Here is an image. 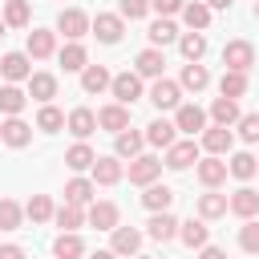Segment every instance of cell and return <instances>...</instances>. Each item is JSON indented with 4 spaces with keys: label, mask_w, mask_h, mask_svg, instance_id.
Listing matches in <instances>:
<instances>
[{
    "label": "cell",
    "mask_w": 259,
    "mask_h": 259,
    "mask_svg": "<svg viewBox=\"0 0 259 259\" xmlns=\"http://www.w3.org/2000/svg\"><path fill=\"white\" fill-rule=\"evenodd\" d=\"M223 65H227L231 73H247V69L255 65V45H251V40H227Z\"/></svg>",
    "instance_id": "6da1fadb"
},
{
    "label": "cell",
    "mask_w": 259,
    "mask_h": 259,
    "mask_svg": "<svg viewBox=\"0 0 259 259\" xmlns=\"http://www.w3.org/2000/svg\"><path fill=\"white\" fill-rule=\"evenodd\" d=\"M109 89H113V97H117V105H134L138 97H142V77L138 73H117L113 81H109Z\"/></svg>",
    "instance_id": "7a4b0ae2"
},
{
    "label": "cell",
    "mask_w": 259,
    "mask_h": 259,
    "mask_svg": "<svg viewBox=\"0 0 259 259\" xmlns=\"http://www.w3.org/2000/svg\"><path fill=\"white\" fill-rule=\"evenodd\" d=\"M57 32H65L69 40H81V36L89 32V16H85L81 8H65V12L57 16Z\"/></svg>",
    "instance_id": "3957f363"
},
{
    "label": "cell",
    "mask_w": 259,
    "mask_h": 259,
    "mask_svg": "<svg viewBox=\"0 0 259 259\" xmlns=\"http://www.w3.org/2000/svg\"><path fill=\"white\" fill-rule=\"evenodd\" d=\"M150 101H154L158 109H178V101H182V85H178V81L158 77V81H154V89H150Z\"/></svg>",
    "instance_id": "277c9868"
},
{
    "label": "cell",
    "mask_w": 259,
    "mask_h": 259,
    "mask_svg": "<svg viewBox=\"0 0 259 259\" xmlns=\"http://www.w3.org/2000/svg\"><path fill=\"white\" fill-rule=\"evenodd\" d=\"M227 210L239 214V219H255V214H259V194H255L251 186H239V190L227 198Z\"/></svg>",
    "instance_id": "5b68a950"
},
{
    "label": "cell",
    "mask_w": 259,
    "mask_h": 259,
    "mask_svg": "<svg viewBox=\"0 0 259 259\" xmlns=\"http://www.w3.org/2000/svg\"><path fill=\"white\" fill-rule=\"evenodd\" d=\"M89 28H93V36L101 45H117L121 40V16H113V12H97V20Z\"/></svg>",
    "instance_id": "8992f818"
},
{
    "label": "cell",
    "mask_w": 259,
    "mask_h": 259,
    "mask_svg": "<svg viewBox=\"0 0 259 259\" xmlns=\"http://www.w3.org/2000/svg\"><path fill=\"white\" fill-rule=\"evenodd\" d=\"M158 174H162V162L150 158V154H138V158L130 162V182H138V186H150Z\"/></svg>",
    "instance_id": "52a82bcc"
},
{
    "label": "cell",
    "mask_w": 259,
    "mask_h": 259,
    "mask_svg": "<svg viewBox=\"0 0 259 259\" xmlns=\"http://www.w3.org/2000/svg\"><path fill=\"white\" fill-rule=\"evenodd\" d=\"M97 125H101V130H109V134H121V130H130V109L113 101V105L97 109Z\"/></svg>",
    "instance_id": "ba28073f"
},
{
    "label": "cell",
    "mask_w": 259,
    "mask_h": 259,
    "mask_svg": "<svg viewBox=\"0 0 259 259\" xmlns=\"http://www.w3.org/2000/svg\"><path fill=\"white\" fill-rule=\"evenodd\" d=\"M0 138H4L12 150H20V146H28V142H32V125H28V121H20V117H8V121L0 125Z\"/></svg>",
    "instance_id": "9c48e42d"
},
{
    "label": "cell",
    "mask_w": 259,
    "mask_h": 259,
    "mask_svg": "<svg viewBox=\"0 0 259 259\" xmlns=\"http://www.w3.org/2000/svg\"><path fill=\"white\" fill-rule=\"evenodd\" d=\"M0 73H4L8 81H28V77H32L28 53H8V57H0Z\"/></svg>",
    "instance_id": "30bf717a"
},
{
    "label": "cell",
    "mask_w": 259,
    "mask_h": 259,
    "mask_svg": "<svg viewBox=\"0 0 259 259\" xmlns=\"http://www.w3.org/2000/svg\"><path fill=\"white\" fill-rule=\"evenodd\" d=\"M174 130L198 134V130H206V113H202L198 105H178V113H174Z\"/></svg>",
    "instance_id": "8fae6325"
},
{
    "label": "cell",
    "mask_w": 259,
    "mask_h": 259,
    "mask_svg": "<svg viewBox=\"0 0 259 259\" xmlns=\"http://www.w3.org/2000/svg\"><path fill=\"white\" fill-rule=\"evenodd\" d=\"M142 146H146V134H138V130H121V134H117V142H113V154L134 162V158L142 154Z\"/></svg>",
    "instance_id": "7c38bea8"
},
{
    "label": "cell",
    "mask_w": 259,
    "mask_h": 259,
    "mask_svg": "<svg viewBox=\"0 0 259 259\" xmlns=\"http://www.w3.org/2000/svg\"><path fill=\"white\" fill-rule=\"evenodd\" d=\"M190 162H198V146H194V142H174V146L166 150V166H170V170H186Z\"/></svg>",
    "instance_id": "4fadbf2b"
},
{
    "label": "cell",
    "mask_w": 259,
    "mask_h": 259,
    "mask_svg": "<svg viewBox=\"0 0 259 259\" xmlns=\"http://www.w3.org/2000/svg\"><path fill=\"white\" fill-rule=\"evenodd\" d=\"M89 170H93V186H113V182H121V162H117V158H97Z\"/></svg>",
    "instance_id": "5bb4252c"
},
{
    "label": "cell",
    "mask_w": 259,
    "mask_h": 259,
    "mask_svg": "<svg viewBox=\"0 0 259 259\" xmlns=\"http://www.w3.org/2000/svg\"><path fill=\"white\" fill-rule=\"evenodd\" d=\"M146 227H150V239H158V243H170V239L178 235V219H174L170 210H158Z\"/></svg>",
    "instance_id": "9a60e30c"
},
{
    "label": "cell",
    "mask_w": 259,
    "mask_h": 259,
    "mask_svg": "<svg viewBox=\"0 0 259 259\" xmlns=\"http://www.w3.org/2000/svg\"><path fill=\"white\" fill-rule=\"evenodd\" d=\"M138 247H142V231H134V227H113V255H138Z\"/></svg>",
    "instance_id": "2e32d148"
},
{
    "label": "cell",
    "mask_w": 259,
    "mask_h": 259,
    "mask_svg": "<svg viewBox=\"0 0 259 259\" xmlns=\"http://www.w3.org/2000/svg\"><path fill=\"white\" fill-rule=\"evenodd\" d=\"M109 81H113V77H109L105 65H85V69H81V89H85V93H101V89H109Z\"/></svg>",
    "instance_id": "e0dca14e"
},
{
    "label": "cell",
    "mask_w": 259,
    "mask_h": 259,
    "mask_svg": "<svg viewBox=\"0 0 259 259\" xmlns=\"http://www.w3.org/2000/svg\"><path fill=\"white\" fill-rule=\"evenodd\" d=\"M28 93H32L40 105H49V101L57 97V77H53V73H32V77H28Z\"/></svg>",
    "instance_id": "ac0fdd59"
},
{
    "label": "cell",
    "mask_w": 259,
    "mask_h": 259,
    "mask_svg": "<svg viewBox=\"0 0 259 259\" xmlns=\"http://www.w3.org/2000/svg\"><path fill=\"white\" fill-rule=\"evenodd\" d=\"M53 49H57V40H53L49 28H32V32H28V57L45 61V57H53Z\"/></svg>",
    "instance_id": "d6986e66"
},
{
    "label": "cell",
    "mask_w": 259,
    "mask_h": 259,
    "mask_svg": "<svg viewBox=\"0 0 259 259\" xmlns=\"http://www.w3.org/2000/svg\"><path fill=\"white\" fill-rule=\"evenodd\" d=\"M162 69H166L162 49H142L138 53V77H162Z\"/></svg>",
    "instance_id": "ffe728a7"
},
{
    "label": "cell",
    "mask_w": 259,
    "mask_h": 259,
    "mask_svg": "<svg viewBox=\"0 0 259 259\" xmlns=\"http://www.w3.org/2000/svg\"><path fill=\"white\" fill-rule=\"evenodd\" d=\"M231 142H235V138H231V130H227V125H210V130L202 134V150H210L214 158H219V154H227V150H231Z\"/></svg>",
    "instance_id": "44dd1931"
},
{
    "label": "cell",
    "mask_w": 259,
    "mask_h": 259,
    "mask_svg": "<svg viewBox=\"0 0 259 259\" xmlns=\"http://www.w3.org/2000/svg\"><path fill=\"white\" fill-rule=\"evenodd\" d=\"M142 202H146V210H170V202H174V190L170 186H158V182H150L146 186V194H142Z\"/></svg>",
    "instance_id": "7402d4cb"
},
{
    "label": "cell",
    "mask_w": 259,
    "mask_h": 259,
    "mask_svg": "<svg viewBox=\"0 0 259 259\" xmlns=\"http://www.w3.org/2000/svg\"><path fill=\"white\" fill-rule=\"evenodd\" d=\"M93 130H97V113L93 109H73L69 113V134L73 138H89Z\"/></svg>",
    "instance_id": "603a6c76"
},
{
    "label": "cell",
    "mask_w": 259,
    "mask_h": 259,
    "mask_svg": "<svg viewBox=\"0 0 259 259\" xmlns=\"http://www.w3.org/2000/svg\"><path fill=\"white\" fill-rule=\"evenodd\" d=\"M146 142L150 146H174V121H166V117H158V121H150L146 125Z\"/></svg>",
    "instance_id": "cb8c5ba5"
},
{
    "label": "cell",
    "mask_w": 259,
    "mask_h": 259,
    "mask_svg": "<svg viewBox=\"0 0 259 259\" xmlns=\"http://www.w3.org/2000/svg\"><path fill=\"white\" fill-rule=\"evenodd\" d=\"M255 170H259V158H255V154H247V150H239V154L227 162V174H235L239 182H247Z\"/></svg>",
    "instance_id": "d4e9b609"
},
{
    "label": "cell",
    "mask_w": 259,
    "mask_h": 259,
    "mask_svg": "<svg viewBox=\"0 0 259 259\" xmlns=\"http://www.w3.org/2000/svg\"><path fill=\"white\" fill-rule=\"evenodd\" d=\"M223 178H227V162H223V158L210 154L206 162H198V182H202V186H219Z\"/></svg>",
    "instance_id": "484cf974"
},
{
    "label": "cell",
    "mask_w": 259,
    "mask_h": 259,
    "mask_svg": "<svg viewBox=\"0 0 259 259\" xmlns=\"http://www.w3.org/2000/svg\"><path fill=\"white\" fill-rule=\"evenodd\" d=\"M89 223H93L97 231H113V227H117V206H113V202H93V206H89Z\"/></svg>",
    "instance_id": "4316f807"
},
{
    "label": "cell",
    "mask_w": 259,
    "mask_h": 259,
    "mask_svg": "<svg viewBox=\"0 0 259 259\" xmlns=\"http://www.w3.org/2000/svg\"><path fill=\"white\" fill-rule=\"evenodd\" d=\"M53 255H57V259H81V255H85V243H81V235L65 231V235L53 243Z\"/></svg>",
    "instance_id": "83f0119b"
},
{
    "label": "cell",
    "mask_w": 259,
    "mask_h": 259,
    "mask_svg": "<svg viewBox=\"0 0 259 259\" xmlns=\"http://www.w3.org/2000/svg\"><path fill=\"white\" fill-rule=\"evenodd\" d=\"M210 117H214V125H231V121H239L243 113H239V101H231V97H214Z\"/></svg>",
    "instance_id": "f1b7e54d"
},
{
    "label": "cell",
    "mask_w": 259,
    "mask_h": 259,
    "mask_svg": "<svg viewBox=\"0 0 259 259\" xmlns=\"http://www.w3.org/2000/svg\"><path fill=\"white\" fill-rule=\"evenodd\" d=\"M24 89H16V85H0V113H8V117H16L20 109H24Z\"/></svg>",
    "instance_id": "f546056e"
},
{
    "label": "cell",
    "mask_w": 259,
    "mask_h": 259,
    "mask_svg": "<svg viewBox=\"0 0 259 259\" xmlns=\"http://www.w3.org/2000/svg\"><path fill=\"white\" fill-rule=\"evenodd\" d=\"M61 65H65V73H77V69H85V65H89V57H85V45L69 40V45L61 49Z\"/></svg>",
    "instance_id": "4dcf8cb0"
},
{
    "label": "cell",
    "mask_w": 259,
    "mask_h": 259,
    "mask_svg": "<svg viewBox=\"0 0 259 259\" xmlns=\"http://www.w3.org/2000/svg\"><path fill=\"white\" fill-rule=\"evenodd\" d=\"M93 162H97V154H93V150H89L85 142L69 146V154H65V166H69V170H89Z\"/></svg>",
    "instance_id": "1f68e13d"
},
{
    "label": "cell",
    "mask_w": 259,
    "mask_h": 259,
    "mask_svg": "<svg viewBox=\"0 0 259 259\" xmlns=\"http://www.w3.org/2000/svg\"><path fill=\"white\" fill-rule=\"evenodd\" d=\"M93 190H97V186H93L89 178H73V182L65 186V202H73V206H85V202L93 198Z\"/></svg>",
    "instance_id": "d6a6232c"
},
{
    "label": "cell",
    "mask_w": 259,
    "mask_h": 259,
    "mask_svg": "<svg viewBox=\"0 0 259 259\" xmlns=\"http://www.w3.org/2000/svg\"><path fill=\"white\" fill-rule=\"evenodd\" d=\"M178 227H182L178 235H182V243H186V247H206V235H210V231H206V223H202V219H190V223H178Z\"/></svg>",
    "instance_id": "836d02e7"
},
{
    "label": "cell",
    "mask_w": 259,
    "mask_h": 259,
    "mask_svg": "<svg viewBox=\"0 0 259 259\" xmlns=\"http://www.w3.org/2000/svg\"><path fill=\"white\" fill-rule=\"evenodd\" d=\"M206 85H210V73H206L198 61H194V65H182V89H194V93H198V89H206Z\"/></svg>",
    "instance_id": "e575fe53"
},
{
    "label": "cell",
    "mask_w": 259,
    "mask_h": 259,
    "mask_svg": "<svg viewBox=\"0 0 259 259\" xmlns=\"http://www.w3.org/2000/svg\"><path fill=\"white\" fill-rule=\"evenodd\" d=\"M182 20H186L190 28H206V24H210V8H206L202 0H194V4H182Z\"/></svg>",
    "instance_id": "d590c367"
},
{
    "label": "cell",
    "mask_w": 259,
    "mask_h": 259,
    "mask_svg": "<svg viewBox=\"0 0 259 259\" xmlns=\"http://www.w3.org/2000/svg\"><path fill=\"white\" fill-rule=\"evenodd\" d=\"M150 40H154V49H162V45H170V40H178V28H174V20H154L150 24Z\"/></svg>",
    "instance_id": "8d00e7d4"
},
{
    "label": "cell",
    "mask_w": 259,
    "mask_h": 259,
    "mask_svg": "<svg viewBox=\"0 0 259 259\" xmlns=\"http://www.w3.org/2000/svg\"><path fill=\"white\" fill-rule=\"evenodd\" d=\"M178 49H182V57H186V61L194 65V61H198V57L206 53V36H202V32H186V36L178 40Z\"/></svg>",
    "instance_id": "74e56055"
},
{
    "label": "cell",
    "mask_w": 259,
    "mask_h": 259,
    "mask_svg": "<svg viewBox=\"0 0 259 259\" xmlns=\"http://www.w3.org/2000/svg\"><path fill=\"white\" fill-rule=\"evenodd\" d=\"M219 89H223V97H231V101L243 97V93H247V73H231V69H227L223 81H219Z\"/></svg>",
    "instance_id": "f35d334b"
},
{
    "label": "cell",
    "mask_w": 259,
    "mask_h": 259,
    "mask_svg": "<svg viewBox=\"0 0 259 259\" xmlns=\"http://www.w3.org/2000/svg\"><path fill=\"white\" fill-rule=\"evenodd\" d=\"M65 125V113L57 109V105H40V113H36V130H45V134H57Z\"/></svg>",
    "instance_id": "ab89813d"
},
{
    "label": "cell",
    "mask_w": 259,
    "mask_h": 259,
    "mask_svg": "<svg viewBox=\"0 0 259 259\" xmlns=\"http://www.w3.org/2000/svg\"><path fill=\"white\" fill-rule=\"evenodd\" d=\"M198 214H202V219H219V214H227V194H214V190L202 194V198H198Z\"/></svg>",
    "instance_id": "60d3db41"
},
{
    "label": "cell",
    "mask_w": 259,
    "mask_h": 259,
    "mask_svg": "<svg viewBox=\"0 0 259 259\" xmlns=\"http://www.w3.org/2000/svg\"><path fill=\"white\" fill-rule=\"evenodd\" d=\"M24 214H28L32 223H49V219H53V202H49V194H32L28 206H24Z\"/></svg>",
    "instance_id": "b9f144b4"
},
{
    "label": "cell",
    "mask_w": 259,
    "mask_h": 259,
    "mask_svg": "<svg viewBox=\"0 0 259 259\" xmlns=\"http://www.w3.org/2000/svg\"><path fill=\"white\" fill-rule=\"evenodd\" d=\"M53 219H57V227H65V231H77V227L85 223V214H81V206H73V202H65V206H57V210H53Z\"/></svg>",
    "instance_id": "7bdbcfd3"
},
{
    "label": "cell",
    "mask_w": 259,
    "mask_h": 259,
    "mask_svg": "<svg viewBox=\"0 0 259 259\" xmlns=\"http://www.w3.org/2000/svg\"><path fill=\"white\" fill-rule=\"evenodd\" d=\"M24 219V210L12 202V198H0V231H16Z\"/></svg>",
    "instance_id": "ee69618b"
},
{
    "label": "cell",
    "mask_w": 259,
    "mask_h": 259,
    "mask_svg": "<svg viewBox=\"0 0 259 259\" xmlns=\"http://www.w3.org/2000/svg\"><path fill=\"white\" fill-rule=\"evenodd\" d=\"M4 24L24 28V24H28V4H24V0H8V4H4Z\"/></svg>",
    "instance_id": "f6af8a7d"
},
{
    "label": "cell",
    "mask_w": 259,
    "mask_h": 259,
    "mask_svg": "<svg viewBox=\"0 0 259 259\" xmlns=\"http://www.w3.org/2000/svg\"><path fill=\"white\" fill-rule=\"evenodd\" d=\"M239 247L251 251V255H259V223H255V219L243 223V231H239Z\"/></svg>",
    "instance_id": "bcb514c9"
},
{
    "label": "cell",
    "mask_w": 259,
    "mask_h": 259,
    "mask_svg": "<svg viewBox=\"0 0 259 259\" xmlns=\"http://www.w3.org/2000/svg\"><path fill=\"white\" fill-rule=\"evenodd\" d=\"M239 138L243 142H259V113H243L239 117Z\"/></svg>",
    "instance_id": "7dc6e473"
},
{
    "label": "cell",
    "mask_w": 259,
    "mask_h": 259,
    "mask_svg": "<svg viewBox=\"0 0 259 259\" xmlns=\"http://www.w3.org/2000/svg\"><path fill=\"white\" fill-rule=\"evenodd\" d=\"M150 12V0H121V20H142Z\"/></svg>",
    "instance_id": "c3c4849f"
},
{
    "label": "cell",
    "mask_w": 259,
    "mask_h": 259,
    "mask_svg": "<svg viewBox=\"0 0 259 259\" xmlns=\"http://www.w3.org/2000/svg\"><path fill=\"white\" fill-rule=\"evenodd\" d=\"M182 4H186V0H150V8H158L162 16H174V12H182Z\"/></svg>",
    "instance_id": "681fc988"
},
{
    "label": "cell",
    "mask_w": 259,
    "mask_h": 259,
    "mask_svg": "<svg viewBox=\"0 0 259 259\" xmlns=\"http://www.w3.org/2000/svg\"><path fill=\"white\" fill-rule=\"evenodd\" d=\"M0 259H24V251H20V247H12V243H8V247H0Z\"/></svg>",
    "instance_id": "f907efd6"
},
{
    "label": "cell",
    "mask_w": 259,
    "mask_h": 259,
    "mask_svg": "<svg viewBox=\"0 0 259 259\" xmlns=\"http://www.w3.org/2000/svg\"><path fill=\"white\" fill-rule=\"evenodd\" d=\"M198 259H227V251H219V247H202Z\"/></svg>",
    "instance_id": "816d5d0a"
},
{
    "label": "cell",
    "mask_w": 259,
    "mask_h": 259,
    "mask_svg": "<svg viewBox=\"0 0 259 259\" xmlns=\"http://www.w3.org/2000/svg\"><path fill=\"white\" fill-rule=\"evenodd\" d=\"M206 8H231V0H202Z\"/></svg>",
    "instance_id": "f5cc1de1"
},
{
    "label": "cell",
    "mask_w": 259,
    "mask_h": 259,
    "mask_svg": "<svg viewBox=\"0 0 259 259\" xmlns=\"http://www.w3.org/2000/svg\"><path fill=\"white\" fill-rule=\"evenodd\" d=\"M89 259H117V255H113V251H93Z\"/></svg>",
    "instance_id": "db71d44e"
},
{
    "label": "cell",
    "mask_w": 259,
    "mask_h": 259,
    "mask_svg": "<svg viewBox=\"0 0 259 259\" xmlns=\"http://www.w3.org/2000/svg\"><path fill=\"white\" fill-rule=\"evenodd\" d=\"M255 20H259V0H255Z\"/></svg>",
    "instance_id": "11a10c76"
},
{
    "label": "cell",
    "mask_w": 259,
    "mask_h": 259,
    "mask_svg": "<svg viewBox=\"0 0 259 259\" xmlns=\"http://www.w3.org/2000/svg\"><path fill=\"white\" fill-rule=\"evenodd\" d=\"M0 36H4V20H0Z\"/></svg>",
    "instance_id": "9f6ffc18"
},
{
    "label": "cell",
    "mask_w": 259,
    "mask_h": 259,
    "mask_svg": "<svg viewBox=\"0 0 259 259\" xmlns=\"http://www.w3.org/2000/svg\"><path fill=\"white\" fill-rule=\"evenodd\" d=\"M138 259H150V255H138Z\"/></svg>",
    "instance_id": "6f0895ef"
},
{
    "label": "cell",
    "mask_w": 259,
    "mask_h": 259,
    "mask_svg": "<svg viewBox=\"0 0 259 259\" xmlns=\"http://www.w3.org/2000/svg\"><path fill=\"white\" fill-rule=\"evenodd\" d=\"M4 4H8V0H4Z\"/></svg>",
    "instance_id": "680465c9"
}]
</instances>
